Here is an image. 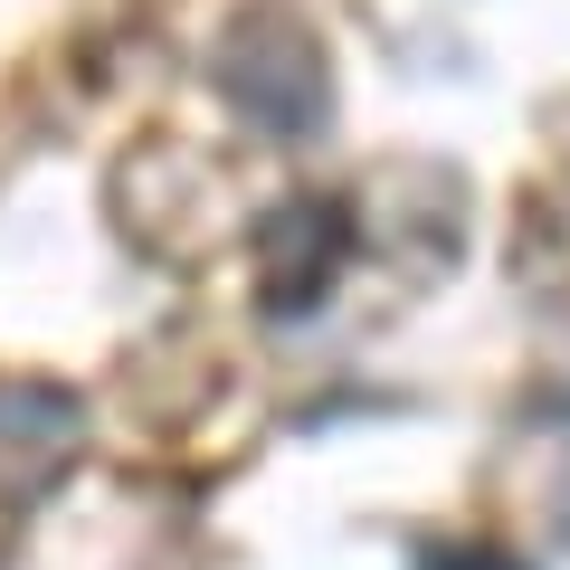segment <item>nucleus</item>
<instances>
[{
    "mask_svg": "<svg viewBox=\"0 0 570 570\" xmlns=\"http://www.w3.org/2000/svg\"><path fill=\"white\" fill-rule=\"evenodd\" d=\"M209 86L266 142H314L333 124V58L314 39V20L285 10V0H238L228 10L219 48H209Z\"/></svg>",
    "mask_w": 570,
    "mask_h": 570,
    "instance_id": "obj_1",
    "label": "nucleus"
},
{
    "mask_svg": "<svg viewBox=\"0 0 570 570\" xmlns=\"http://www.w3.org/2000/svg\"><path fill=\"white\" fill-rule=\"evenodd\" d=\"M352 209L343 200H285V209H266L257 219V305L276 314V324H305L314 305H324L333 285H343V266H352Z\"/></svg>",
    "mask_w": 570,
    "mask_h": 570,
    "instance_id": "obj_2",
    "label": "nucleus"
},
{
    "mask_svg": "<svg viewBox=\"0 0 570 570\" xmlns=\"http://www.w3.org/2000/svg\"><path fill=\"white\" fill-rule=\"evenodd\" d=\"M77 438H86V409L77 390L58 381H0V504H39L67 466H77Z\"/></svg>",
    "mask_w": 570,
    "mask_h": 570,
    "instance_id": "obj_3",
    "label": "nucleus"
},
{
    "mask_svg": "<svg viewBox=\"0 0 570 570\" xmlns=\"http://www.w3.org/2000/svg\"><path fill=\"white\" fill-rule=\"evenodd\" d=\"M419 570H523V561H513L504 542H428Z\"/></svg>",
    "mask_w": 570,
    "mask_h": 570,
    "instance_id": "obj_4",
    "label": "nucleus"
}]
</instances>
